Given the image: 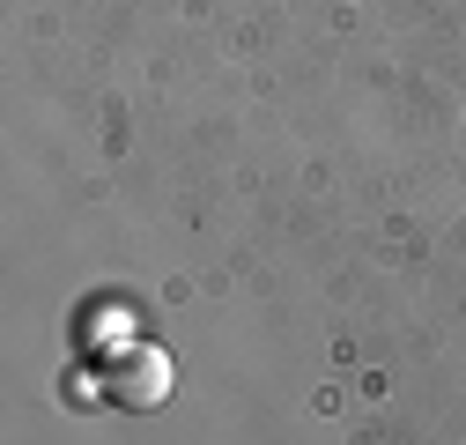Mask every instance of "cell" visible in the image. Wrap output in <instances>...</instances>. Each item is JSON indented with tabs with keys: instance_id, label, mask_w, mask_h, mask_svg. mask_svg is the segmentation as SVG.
<instances>
[{
	"instance_id": "1",
	"label": "cell",
	"mask_w": 466,
	"mask_h": 445,
	"mask_svg": "<svg viewBox=\"0 0 466 445\" xmlns=\"http://www.w3.org/2000/svg\"><path fill=\"white\" fill-rule=\"evenodd\" d=\"M170 386H178V371H170V357H163L156 342H127L119 357L104 364V394L119 401V409H134V416L163 409V401H170Z\"/></svg>"
}]
</instances>
